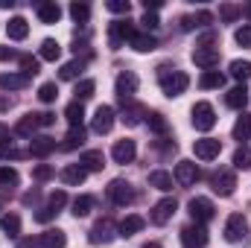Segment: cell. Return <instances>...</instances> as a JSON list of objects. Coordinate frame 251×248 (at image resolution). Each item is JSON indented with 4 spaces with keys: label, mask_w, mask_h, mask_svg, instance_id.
<instances>
[{
    "label": "cell",
    "mask_w": 251,
    "mask_h": 248,
    "mask_svg": "<svg viewBox=\"0 0 251 248\" xmlns=\"http://www.w3.org/2000/svg\"><path fill=\"white\" fill-rule=\"evenodd\" d=\"M158 82H161V91L173 99V97H181V94L187 91L190 76L187 73H181V70H176V67L161 64V67H158Z\"/></svg>",
    "instance_id": "1"
},
{
    "label": "cell",
    "mask_w": 251,
    "mask_h": 248,
    "mask_svg": "<svg viewBox=\"0 0 251 248\" xmlns=\"http://www.w3.org/2000/svg\"><path fill=\"white\" fill-rule=\"evenodd\" d=\"M114 237H117V225H114V219H108V216L100 219V222L88 231V243H91V246H108Z\"/></svg>",
    "instance_id": "2"
},
{
    "label": "cell",
    "mask_w": 251,
    "mask_h": 248,
    "mask_svg": "<svg viewBox=\"0 0 251 248\" xmlns=\"http://www.w3.org/2000/svg\"><path fill=\"white\" fill-rule=\"evenodd\" d=\"M190 216H193V222H199V225H207L213 216H216V207H213V201L210 198H204V196H196V198H190Z\"/></svg>",
    "instance_id": "3"
},
{
    "label": "cell",
    "mask_w": 251,
    "mask_h": 248,
    "mask_svg": "<svg viewBox=\"0 0 251 248\" xmlns=\"http://www.w3.org/2000/svg\"><path fill=\"white\" fill-rule=\"evenodd\" d=\"M210 184H213V193H219V196H234V190H237V175H234V170L219 167V170L210 175Z\"/></svg>",
    "instance_id": "4"
},
{
    "label": "cell",
    "mask_w": 251,
    "mask_h": 248,
    "mask_svg": "<svg viewBox=\"0 0 251 248\" xmlns=\"http://www.w3.org/2000/svg\"><path fill=\"white\" fill-rule=\"evenodd\" d=\"M137 73H131V70H123L120 76H117V82H114V91H117V97H120V102L128 105L131 102V97L137 94Z\"/></svg>",
    "instance_id": "5"
},
{
    "label": "cell",
    "mask_w": 251,
    "mask_h": 248,
    "mask_svg": "<svg viewBox=\"0 0 251 248\" xmlns=\"http://www.w3.org/2000/svg\"><path fill=\"white\" fill-rule=\"evenodd\" d=\"M193 125L196 131H210L216 125V111L210 102H196L193 105Z\"/></svg>",
    "instance_id": "6"
},
{
    "label": "cell",
    "mask_w": 251,
    "mask_h": 248,
    "mask_svg": "<svg viewBox=\"0 0 251 248\" xmlns=\"http://www.w3.org/2000/svg\"><path fill=\"white\" fill-rule=\"evenodd\" d=\"M246 234H249L246 216H243V213H231L228 222H225V240H228V243H243Z\"/></svg>",
    "instance_id": "7"
},
{
    "label": "cell",
    "mask_w": 251,
    "mask_h": 248,
    "mask_svg": "<svg viewBox=\"0 0 251 248\" xmlns=\"http://www.w3.org/2000/svg\"><path fill=\"white\" fill-rule=\"evenodd\" d=\"M176 210H178V201H176V198H161V201L152 207L149 222H152V225H167V222L176 216Z\"/></svg>",
    "instance_id": "8"
},
{
    "label": "cell",
    "mask_w": 251,
    "mask_h": 248,
    "mask_svg": "<svg viewBox=\"0 0 251 248\" xmlns=\"http://www.w3.org/2000/svg\"><path fill=\"white\" fill-rule=\"evenodd\" d=\"M181 243H184V248H204L207 246V228L199 222L181 228Z\"/></svg>",
    "instance_id": "9"
},
{
    "label": "cell",
    "mask_w": 251,
    "mask_h": 248,
    "mask_svg": "<svg viewBox=\"0 0 251 248\" xmlns=\"http://www.w3.org/2000/svg\"><path fill=\"white\" fill-rule=\"evenodd\" d=\"M108 198H111L114 204L126 207V204H131V201H134V190H131V184H128V181H123V178H114V181L108 184Z\"/></svg>",
    "instance_id": "10"
},
{
    "label": "cell",
    "mask_w": 251,
    "mask_h": 248,
    "mask_svg": "<svg viewBox=\"0 0 251 248\" xmlns=\"http://www.w3.org/2000/svg\"><path fill=\"white\" fill-rule=\"evenodd\" d=\"M91 128H94L97 134H108V131L114 128V108H111V105H100V108L94 111V117H91Z\"/></svg>",
    "instance_id": "11"
},
{
    "label": "cell",
    "mask_w": 251,
    "mask_h": 248,
    "mask_svg": "<svg viewBox=\"0 0 251 248\" xmlns=\"http://www.w3.org/2000/svg\"><path fill=\"white\" fill-rule=\"evenodd\" d=\"M193 152H196V158H201V161H213V158H219V152H222V140H216V137H201V140L193 143Z\"/></svg>",
    "instance_id": "12"
},
{
    "label": "cell",
    "mask_w": 251,
    "mask_h": 248,
    "mask_svg": "<svg viewBox=\"0 0 251 248\" xmlns=\"http://www.w3.org/2000/svg\"><path fill=\"white\" fill-rule=\"evenodd\" d=\"M134 35H137V29H134L131 21H114V24H111V47H114V50L123 47L126 41H131Z\"/></svg>",
    "instance_id": "13"
},
{
    "label": "cell",
    "mask_w": 251,
    "mask_h": 248,
    "mask_svg": "<svg viewBox=\"0 0 251 248\" xmlns=\"http://www.w3.org/2000/svg\"><path fill=\"white\" fill-rule=\"evenodd\" d=\"M193 64L201 70H213L219 64V47H196L193 50Z\"/></svg>",
    "instance_id": "14"
},
{
    "label": "cell",
    "mask_w": 251,
    "mask_h": 248,
    "mask_svg": "<svg viewBox=\"0 0 251 248\" xmlns=\"http://www.w3.org/2000/svg\"><path fill=\"white\" fill-rule=\"evenodd\" d=\"M134 155H137V143H134V140H128V137L117 140V143H114V149H111L114 164H123V167L134 161Z\"/></svg>",
    "instance_id": "15"
},
{
    "label": "cell",
    "mask_w": 251,
    "mask_h": 248,
    "mask_svg": "<svg viewBox=\"0 0 251 248\" xmlns=\"http://www.w3.org/2000/svg\"><path fill=\"white\" fill-rule=\"evenodd\" d=\"M176 181L181 187H190L199 181V167L193 164V161H178L176 164Z\"/></svg>",
    "instance_id": "16"
},
{
    "label": "cell",
    "mask_w": 251,
    "mask_h": 248,
    "mask_svg": "<svg viewBox=\"0 0 251 248\" xmlns=\"http://www.w3.org/2000/svg\"><path fill=\"white\" fill-rule=\"evenodd\" d=\"M85 178H88V170L82 167V164H67L62 170V181L67 187H79V184H85Z\"/></svg>",
    "instance_id": "17"
},
{
    "label": "cell",
    "mask_w": 251,
    "mask_h": 248,
    "mask_svg": "<svg viewBox=\"0 0 251 248\" xmlns=\"http://www.w3.org/2000/svg\"><path fill=\"white\" fill-rule=\"evenodd\" d=\"M64 246H67V237H64L62 228H47L38 237V248H64Z\"/></svg>",
    "instance_id": "18"
},
{
    "label": "cell",
    "mask_w": 251,
    "mask_h": 248,
    "mask_svg": "<svg viewBox=\"0 0 251 248\" xmlns=\"http://www.w3.org/2000/svg\"><path fill=\"white\" fill-rule=\"evenodd\" d=\"M143 225H146V219H143V216H137V213H128L123 222L117 225V237H134L137 231H143Z\"/></svg>",
    "instance_id": "19"
},
{
    "label": "cell",
    "mask_w": 251,
    "mask_h": 248,
    "mask_svg": "<svg viewBox=\"0 0 251 248\" xmlns=\"http://www.w3.org/2000/svg\"><path fill=\"white\" fill-rule=\"evenodd\" d=\"M225 102H228V108H234V111H243V108L249 105V91H246V85H237V88H231V91L225 94Z\"/></svg>",
    "instance_id": "20"
},
{
    "label": "cell",
    "mask_w": 251,
    "mask_h": 248,
    "mask_svg": "<svg viewBox=\"0 0 251 248\" xmlns=\"http://www.w3.org/2000/svg\"><path fill=\"white\" fill-rule=\"evenodd\" d=\"M53 149H56V140H53V137H47V134L32 137V143H29V155H32V158H47Z\"/></svg>",
    "instance_id": "21"
},
{
    "label": "cell",
    "mask_w": 251,
    "mask_h": 248,
    "mask_svg": "<svg viewBox=\"0 0 251 248\" xmlns=\"http://www.w3.org/2000/svg\"><path fill=\"white\" fill-rule=\"evenodd\" d=\"M79 164H82L88 173H102V167H105V155H102L100 149H91V152H85V155L79 158Z\"/></svg>",
    "instance_id": "22"
},
{
    "label": "cell",
    "mask_w": 251,
    "mask_h": 248,
    "mask_svg": "<svg viewBox=\"0 0 251 248\" xmlns=\"http://www.w3.org/2000/svg\"><path fill=\"white\" fill-rule=\"evenodd\" d=\"M143 117H146V108H143V105H137V102H128V105L123 108V117H120V120H123L128 128H134V125L143 123Z\"/></svg>",
    "instance_id": "23"
},
{
    "label": "cell",
    "mask_w": 251,
    "mask_h": 248,
    "mask_svg": "<svg viewBox=\"0 0 251 248\" xmlns=\"http://www.w3.org/2000/svg\"><path fill=\"white\" fill-rule=\"evenodd\" d=\"M85 137H88V131H85V125H70V131L64 134V140H62V149H76V146H82L85 143Z\"/></svg>",
    "instance_id": "24"
},
{
    "label": "cell",
    "mask_w": 251,
    "mask_h": 248,
    "mask_svg": "<svg viewBox=\"0 0 251 248\" xmlns=\"http://www.w3.org/2000/svg\"><path fill=\"white\" fill-rule=\"evenodd\" d=\"M62 6L59 3H38V21L41 24H59Z\"/></svg>",
    "instance_id": "25"
},
{
    "label": "cell",
    "mask_w": 251,
    "mask_h": 248,
    "mask_svg": "<svg viewBox=\"0 0 251 248\" xmlns=\"http://www.w3.org/2000/svg\"><path fill=\"white\" fill-rule=\"evenodd\" d=\"M222 85H225V73H219V70H204L199 76V88L201 91H213V88H222Z\"/></svg>",
    "instance_id": "26"
},
{
    "label": "cell",
    "mask_w": 251,
    "mask_h": 248,
    "mask_svg": "<svg viewBox=\"0 0 251 248\" xmlns=\"http://www.w3.org/2000/svg\"><path fill=\"white\" fill-rule=\"evenodd\" d=\"M6 32H9L12 41H24V38L29 35V24H26L24 18H12V21L6 24Z\"/></svg>",
    "instance_id": "27"
},
{
    "label": "cell",
    "mask_w": 251,
    "mask_h": 248,
    "mask_svg": "<svg viewBox=\"0 0 251 248\" xmlns=\"http://www.w3.org/2000/svg\"><path fill=\"white\" fill-rule=\"evenodd\" d=\"M0 231L6 234V237H21V216L18 213H6V216H0Z\"/></svg>",
    "instance_id": "28"
},
{
    "label": "cell",
    "mask_w": 251,
    "mask_h": 248,
    "mask_svg": "<svg viewBox=\"0 0 251 248\" xmlns=\"http://www.w3.org/2000/svg\"><path fill=\"white\" fill-rule=\"evenodd\" d=\"M26 76L24 73H0V88L3 91H21V88H26Z\"/></svg>",
    "instance_id": "29"
},
{
    "label": "cell",
    "mask_w": 251,
    "mask_h": 248,
    "mask_svg": "<svg viewBox=\"0 0 251 248\" xmlns=\"http://www.w3.org/2000/svg\"><path fill=\"white\" fill-rule=\"evenodd\" d=\"M38 128H41V123H38V114H26V117H21V120H18V125H15V134L32 137Z\"/></svg>",
    "instance_id": "30"
},
{
    "label": "cell",
    "mask_w": 251,
    "mask_h": 248,
    "mask_svg": "<svg viewBox=\"0 0 251 248\" xmlns=\"http://www.w3.org/2000/svg\"><path fill=\"white\" fill-rule=\"evenodd\" d=\"M173 175L167 173V170H155V173H149V187H155V190H164V193H170L173 190Z\"/></svg>",
    "instance_id": "31"
},
{
    "label": "cell",
    "mask_w": 251,
    "mask_h": 248,
    "mask_svg": "<svg viewBox=\"0 0 251 248\" xmlns=\"http://www.w3.org/2000/svg\"><path fill=\"white\" fill-rule=\"evenodd\" d=\"M137 53H152L155 47H158V41H155V35H149V32H137L131 41H128Z\"/></svg>",
    "instance_id": "32"
},
{
    "label": "cell",
    "mask_w": 251,
    "mask_h": 248,
    "mask_svg": "<svg viewBox=\"0 0 251 248\" xmlns=\"http://www.w3.org/2000/svg\"><path fill=\"white\" fill-rule=\"evenodd\" d=\"M59 56H62V44L53 41V38H44V41H41V59H44V62H56Z\"/></svg>",
    "instance_id": "33"
},
{
    "label": "cell",
    "mask_w": 251,
    "mask_h": 248,
    "mask_svg": "<svg viewBox=\"0 0 251 248\" xmlns=\"http://www.w3.org/2000/svg\"><path fill=\"white\" fill-rule=\"evenodd\" d=\"M94 204H97L94 196H76V198H73V216H76V219H79V216H88V213L94 210Z\"/></svg>",
    "instance_id": "34"
},
{
    "label": "cell",
    "mask_w": 251,
    "mask_h": 248,
    "mask_svg": "<svg viewBox=\"0 0 251 248\" xmlns=\"http://www.w3.org/2000/svg\"><path fill=\"white\" fill-rule=\"evenodd\" d=\"M146 125L155 131V134H167V117L161 111H146Z\"/></svg>",
    "instance_id": "35"
},
{
    "label": "cell",
    "mask_w": 251,
    "mask_h": 248,
    "mask_svg": "<svg viewBox=\"0 0 251 248\" xmlns=\"http://www.w3.org/2000/svg\"><path fill=\"white\" fill-rule=\"evenodd\" d=\"M251 137V114H243L237 123H234V140H249Z\"/></svg>",
    "instance_id": "36"
},
{
    "label": "cell",
    "mask_w": 251,
    "mask_h": 248,
    "mask_svg": "<svg viewBox=\"0 0 251 248\" xmlns=\"http://www.w3.org/2000/svg\"><path fill=\"white\" fill-rule=\"evenodd\" d=\"M64 117H67V123L70 125H82V120H85V108H82V102H70L67 108H64Z\"/></svg>",
    "instance_id": "37"
},
{
    "label": "cell",
    "mask_w": 251,
    "mask_h": 248,
    "mask_svg": "<svg viewBox=\"0 0 251 248\" xmlns=\"http://www.w3.org/2000/svg\"><path fill=\"white\" fill-rule=\"evenodd\" d=\"M85 64H88V59H76V62H67V64L62 67V70H59V76L70 82V79H76V76H79V73L85 70Z\"/></svg>",
    "instance_id": "38"
},
{
    "label": "cell",
    "mask_w": 251,
    "mask_h": 248,
    "mask_svg": "<svg viewBox=\"0 0 251 248\" xmlns=\"http://www.w3.org/2000/svg\"><path fill=\"white\" fill-rule=\"evenodd\" d=\"M94 91H97V82H94V79H82V82L76 85V91H73V94H76V102L91 99V97H94Z\"/></svg>",
    "instance_id": "39"
},
{
    "label": "cell",
    "mask_w": 251,
    "mask_h": 248,
    "mask_svg": "<svg viewBox=\"0 0 251 248\" xmlns=\"http://www.w3.org/2000/svg\"><path fill=\"white\" fill-rule=\"evenodd\" d=\"M18 181H21L18 170H12V167H0V187H3V190H12V187H18Z\"/></svg>",
    "instance_id": "40"
},
{
    "label": "cell",
    "mask_w": 251,
    "mask_h": 248,
    "mask_svg": "<svg viewBox=\"0 0 251 248\" xmlns=\"http://www.w3.org/2000/svg\"><path fill=\"white\" fill-rule=\"evenodd\" d=\"M231 76H234L237 82H246V79L251 76V62H243V59L231 62Z\"/></svg>",
    "instance_id": "41"
},
{
    "label": "cell",
    "mask_w": 251,
    "mask_h": 248,
    "mask_svg": "<svg viewBox=\"0 0 251 248\" xmlns=\"http://www.w3.org/2000/svg\"><path fill=\"white\" fill-rule=\"evenodd\" d=\"M70 18H73L76 24H88L91 6H88V3H70Z\"/></svg>",
    "instance_id": "42"
},
{
    "label": "cell",
    "mask_w": 251,
    "mask_h": 248,
    "mask_svg": "<svg viewBox=\"0 0 251 248\" xmlns=\"http://www.w3.org/2000/svg\"><path fill=\"white\" fill-rule=\"evenodd\" d=\"M56 97H59V85L56 82H44L38 88V99L41 102H56Z\"/></svg>",
    "instance_id": "43"
},
{
    "label": "cell",
    "mask_w": 251,
    "mask_h": 248,
    "mask_svg": "<svg viewBox=\"0 0 251 248\" xmlns=\"http://www.w3.org/2000/svg\"><path fill=\"white\" fill-rule=\"evenodd\" d=\"M234 167L237 170H251V149L249 146H240L234 152Z\"/></svg>",
    "instance_id": "44"
},
{
    "label": "cell",
    "mask_w": 251,
    "mask_h": 248,
    "mask_svg": "<svg viewBox=\"0 0 251 248\" xmlns=\"http://www.w3.org/2000/svg\"><path fill=\"white\" fill-rule=\"evenodd\" d=\"M240 15H243V6H234V3H222V6H219V18H222V21H228V24H231V21H237Z\"/></svg>",
    "instance_id": "45"
},
{
    "label": "cell",
    "mask_w": 251,
    "mask_h": 248,
    "mask_svg": "<svg viewBox=\"0 0 251 248\" xmlns=\"http://www.w3.org/2000/svg\"><path fill=\"white\" fill-rule=\"evenodd\" d=\"M18 59H21V67H24V76H26V79L41 70V62H38L35 56H18Z\"/></svg>",
    "instance_id": "46"
},
{
    "label": "cell",
    "mask_w": 251,
    "mask_h": 248,
    "mask_svg": "<svg viewBox=\"0 0 251 248\" xmlns=\"http://www.w3.org/2000/svg\"><path fill=\"white\" fill-rule=\"evenodd\" d=\"M0 158H3V161H6V158L18 161V158H24V152H18V149H15V143L6 137V140H0Z\"/></svg>",
    "instance_id": "47"
},
{
    "label": "cell",
    "mask_w": 251,
    "mask_h": 248,
    "mask_svg": "<svg viewBox=\"0 0 251 248\" xmlns=\"http://www.w3.org/2000/svg\"><path fill=\"white\" fill-rule=\"evenodd\" d=\"M64 204H67V193H64V190H56V193H50V201H47V207H53V210L59 213Z\"/></svg>",
    "instance_id": "48"
},
{
    "label": "cell",
    "mask_w": 251,
    "mask_h": 248,
    "mask_svg": "<svg viewBox=\"0 0 251 248\" xmlns=\"http://www.w3.org/2000/svg\"><path fill=\"white\" fill-rule=\"evenodd\" d=\"M234 38H237V44H240V47H249V50H251V24L240 26V29L234 32Z\"/></svg>",
    "instance_id": "49"
},
{
    "label": "cell",
    "mask_w": 251,
    "mask_h": 248,
    "mask_svg": "<svg viewBox=\"0 0 251 248\" xmlns=\"http://www.w3.org/2000/svg\"><path fill=\"white\" fill-rule=\"evenodd\" d=\"M105 9H108V12H114V15H128L131 3H128V0H108V3H105Z\"/></svg>",
    "instance_id": "50"
},
{
    "label": "cell",
    "mask_w": 251,
    "mask_h": 248,
    "mask_svg": "<svg viewBox=\"0 0 251 248\" xmlns=\"http://www.w3.org/2000/svg\"><path fill=\"white\" fill-rule=\"evenodd\" d=\"M210 24H213V15L207 9H201V12L193 15V26H210Z\"/></svg>",
    "instance_id": "51"
},
{
    "label": "cell",
    "mask_w": 251,
    "mask_h": 248,
    "mask_svg": "<svg viewBox=\"0 0 251 248\" xmlns=\"http://www.w3.org/2000/svg\"><path fill=\"white\" fill-rule=\"evenodd\" d=\"M32 178H38V181H47V178H53V167H47V164H38V167L32 170Z\"/></svg>",
    "instance_id": "52"
},
{
    "label": "cell",
    "mask_w": 251,
    "mask_h": 248,
    "mask_svg": "<svg viewBox=\"0 0 251 248\" xmlns=\"http://www.w3.org/2000/svg\"><path fill=\"white\" fill-rule=\"evenodd\" d=\"M140 24H143V26H146V29H158V24H161V21H158V15H155V12H146V15H143V21H140Z\"/></svg>",
    "instance_id": "53"
},
{
    "label": "cell",
    "mask_w": 251,
    "mask_h": 248,
    "mask_svg": "<svg viewBox=\"0 0 251 248\" xmlns=\"http://www.w3.org/2000/svg\"><path fill=\"white\" fill-rule=\"evenodd\" d=\"M50 219H56V210H53V207H41V210L35 213V222H50Z\"/></svg>",
    "instance_id": "54"
},
{
    "label": "cell",
    "mask_w": 251,
    "mask_h": 248,
    "mask_svg": "<svg viewBox=\"0 0 251 248\" xmlns=\"http://www.w3.org/2000/svg\"><path fill=\"white\" fill-rule=\"evenodd\" d=\"M38 123H41V128H47V125L56 123V114H50V111H41V114H38Z\"/></svg>",
    "instance_id": "55"
},
{
    "label": "cell",
    "mask_w": 251,
    "mask_h": 248,
    "mask_svg": "<svg viewBox=\"0 0 251 248\" xmlns=\"http://www.w3.org/2000/svg\"><path fill=\"white\" fill-rule=\"evenodd\" d=\"M161 6H164L161 0H143V9H146V12H155V9H161Z\"/></svg>",
    "instance_id": "56"
},
{
    "label": "cell",
    "mask_w": 251,
    "mask_h": 248,
    "mask_svg": "<svg viewBox=\"0 0 251 248\" xmlns=\"http://www.w3.org/2000/svg\"><path fill=\"white\" fill-rule=\"evenodd\" d=\"M18 248H38V240L26 237V240H18Z\"/></svg>",
    "instance_id": "57"
},
{
    "label": "cell",
    "mask_w": 251,
    "mask_h": 248,
    "mask_svg": "<svg viewBox=\"0 0 251 248\" xmlns=\"http://www.w3.org/2000/svg\"><path fill=\"white\" fill-rule=\"evenodd\" d=\"M6 59H15V50L12 47H0V62H6Z\"/></svg>",
    "instance_id": "58"
},
{
    "label": "cell",
    "mask_w": 251,
    "mask_h": 248,
    "mask_svg": "<svg viewBox=\"0 0 251 248\" xmlns=\"http://www.w3.org/2000/svg\"><path fill=\"white\" fill-rule=\"evenodd\" d=\"M181 29H184V32L196 29V26H193V18H181Z\"/></svg>",
    "instance_id": "59"
},
{
    "label": "cell",
    "mask_w": 251,
    "mask_h": 248,
    "mask_svg": "<svg viewBox=\"0 0 251 248\" xmlns=\"http://www.w3.org/2000/svg\"><path fill=\"white\" fill-rule=\"evenodd\" d=\"M35 198H38V193H26V196H24V204H32Z\"/></svg>",
    "instance_id": "60"
},
{
    "label": "cell",
    "mask_w": 251,
    "mask_h": 248,
    "mask_svg": "<svg viewBox=\"0 0 251 248\" xmlns=\"http://www.w3.org/2000/svg\"><path fill=\"white\" fill-rule=\"evenodd\" d=\"M6 137H9V128H6V125L0 123V140H6Z\"/></svg>",
    "instance_id": "61"
},
{
    "label": "cell",
    "mask_w": 251,
    "mask_h": 248,
    "mask_svg": "<svg viewBox=\"0 0 251 248\" xmlns=\"http://www.w3.org/2000/svg\"><path fill=\"white\" fill-rule=\"evenodd\" d=\"M140 248H161V243H146V246H140Z\"/></svg>",
    "instance_id": "62"
},
{
    "label": "cell",
    "mask_w": 251,
    "mask_h": 248,
    "mask_svg": "<svg viewBox=\"0 0 251 248\" xmlns=\"http://www.w3.org/2000/svg\"><path fill=\"white\" fill-rule=\"evenodd\" d=\"M243 12H246V15H249V18H251V3H249V6H246V9H243Z\"/></svg>",
    "instance_id": "63"
}]
</instances>
